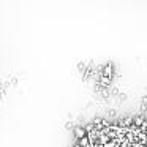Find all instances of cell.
<instances>
[{
	"instance_id": "52a82bcc",
	"label": "cell",
	"mask_w": 147,
	"mask_h": 147,
	"mask_svg": "<svg viewBox=\"0 0 147 147\" xmlns=\"http://www.w3.org/2000/svg\"><path fill=\"white\" fill-rule=\"evenodd\" d=\"M73 147H81V146H79V144H78V142H76V144H74V146H73Z\"/></svg>"
},
{
	"instance_id": "7a4b0ae2",
	"label": "cell",
	"mask_w": 147,
	"mask_h": 147,
	"mask_svg": "<svg viewBox=\"0 0 147 147\" xmlns=\"http://www.w3.org/2000/svg\"><path fill=\"white\" fill-rule=\"evenodd\" d=\"M86 130H84V127H78L74 128V136H76V139H79V138H84L86 136Z\"/></svg>"
},
{
	"instance_id": "5b68a950",
	"label": "cell",
	"mask_w": 147,
	"mask_h": 147,
	"mask_svg": "<svg viewBox=\"0 0 147 147\" xmlns=\"http://www.w3.org/2000/svg\"><path fill=\"white\" fill-rule=\"evenodd\" d=\"M142 122H144V117H142V115H138V117H134V119H133V125H131V127H134V128H139Z\"/></svg>"
},
{
	"instance_id": "6da1fadb",
	"label": "cell",
	"mask_w": 147,
	"mask_h": 147,
	"mask_svg": "<svg viewBox=\"0 0 147 147\" xmlns=\"http://www.w3.org/2000/svg\"><path fill=\"white\" fill-rule=\"evenodd\" d=\"M131 125H133V119H131V117H125L123 120L120 122V127H122V128H125V130H128V128H130Z\"/></svg>"
},
{
	"instance_id": "3957f363",
	"label": "cell",
	"mask_w": 147,
	"mask_h": 147,
	"mask_svg": "<svg viewBox=\"0 0 147 147\" xmlns=\"http://www.w3.org/2000/svg\"><path fill=\"white\" fill-rule=\"evenodd\" d=\"M103 76L111 79V76H112V65H111V63H108V65L105 67V70H103Z\"/></svg>"
},
{
	"instance_id": "277c9868",
	"label": "cell",
	"mask_w": 147,
	"mask_h": 147,
	"mask_svg": "<svg viewBox=\"0 0 147 147\" xmlns=\"http://www.w3.org/2000/svg\"><path fill=\"white\" fill-rule=\"evenodd\" d=\"M78 144H79L81 147H90V142H89V138H87V134L84 138H79L78 139Z\"/></svg>"
},
{
	"instance_id": "8992f818",
	"label": "cell",
	"mask_w": 147,
	"mask_h": 147,
	"mask_svg": "<svg viewBox=\"0 0 147 147\" xmlns=\"http://www.w3.org/2000/svg\"><path fill=\"white\" fill-rule=\"evenodd\" d=\"M101 82L105 84V86H108V84L111 82V79H109V78H105V76H103V78H101Z\"/></svg>"
}]
</instances>
